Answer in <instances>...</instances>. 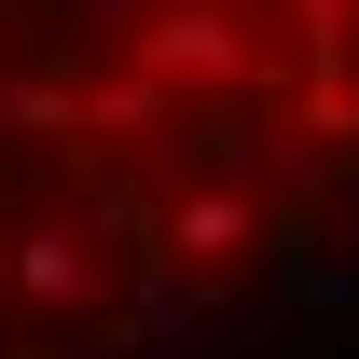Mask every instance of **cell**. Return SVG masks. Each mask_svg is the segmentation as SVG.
I'll use <instances>...</instances> for the list:
<instances>
[{
    "label": "cell",
    "mask_w": 359,
    "mask_h": 359,
    "mask_svg": "<svg viewBox=\"0 0 359 359\" xmlns=\"http://www.w3.org/2000/svg\"><path fill=\"white\" fill-rule=\"evenodd\" d=\"M346 235L359 0H0V359L235 332Z\"/></svg>",
    "instance_id": "cell-1"
}]
</instances>
